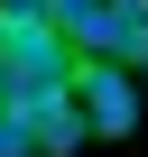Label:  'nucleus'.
I'll return each instance as SVG.
<instances>
[{
    "instance_id": "nucleus-1",
    "label": "nucleus",
    "mask_w": 148,
    "mask_h": 157,
    "mask_svg": "<svg viewBox=\"0 0 148 157\" xmlns=\"http://www.w3.org/2000/svg\"><path fill=\"white\" fill-rule=\"evenodd\" d=\"M74 102L93 111V139H130L139 129V74L111 65V56H84L74 65Z\"/></svg>"
},
{
    "instance_id": "nucleus-2",
    "label": "nucleus",
    "mask_w": 148,
    "mask_h": 157,
    "mask_svg": "<svg viewBox=\"0 0 148 157\" xmlns=\"http://www.w3.org/2000/svg\"><path fill=\"white\" fill-rule=\"evenodd\" d=\"M37 129H46V157H74V148H93V111L74 102V83L37 102Z\"/></svg>"
},
{
    "instance_id": "nucleus-3",
    "label": "nucleus",
    "mask_w": 148,
    "mask_h": 157,
    "mask_svg": "<svg viewBox=\"0 0 148 157\" xmlns=\"http://www.w3.org/2000/svg\"><path fill=\"white\" fill-rule=\"evenodd\" d=\"M102 56L111 65H148V0H111V28H102Z\"/></svg>"
},
{
    "instance_id": "nucleus-4",
    "label": "nucleus",
    "mask_w": 148,
    "mask_h": 157,
    "mask_svg": "<svg viewBox=\"0 0 148 157\" xmlns=\"http://www.w3.org/2000/svg\"><path fill=\"white\" fill-rule=\"evenodd\" d=\"M46 19L84 46V56H102V28H111V0H46Z\"/></svg>"
},
{
    "instance_id": "nucleus-5",
    "label": "nucleus",
    "mask_w": 148,
    "mask_h": 157,
    "mask_svg": "<svg viewBox=\"0 0 148 157\" xmlns=\"http://www.w3.org/2000/svg\"><path fill=\"white\" fill-rule=\"evenodd\" d=\"M0 157H46V129H37V102H10V93H0Z\"/></svg>"
},
{
    "instance_id": "nucleus-6",
    "label": "nucleus",
    "mask_w": 148,
    "mask_h": 157,
    "mask_svg": "<svg viewBox=\"0 0 148 157\" xmlns=\"http://www.w3.org/2000/svg\"><path fill=\"white\" fill-rule=\"evenodd\" d=\"M0 10H46V0H0Z\"/></svg>"
}]
</instances>
